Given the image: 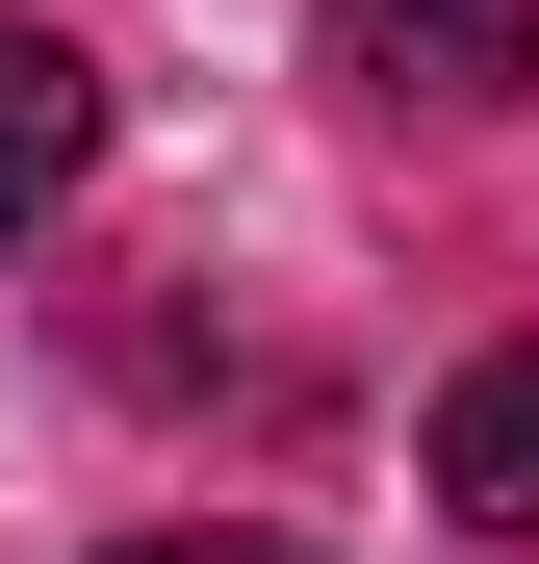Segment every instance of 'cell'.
Returning <instances> with one entry per match:
<instances>
[{"label": "cell", "instance_id": "6da1fadb", "mask_svg": "<svg viewBox=\"0 0 539 564\" xmlns=\"http://www.w3.org/2000/svg\"><path fill=\"white\" fill-rule=\"evenodd\" d=\"M334 77L386 129H488V104H539V0H334Z\"/></svg>", "mask_w": 539, "mask_h": 564}, {"label": "cell", "instance_id": "3957f363", "mask_svg": "<svg viewBox=\"0 0 539 564\" xmlns=\"http://www.w3.org/2000/svg\"><path fill=\"white\" fill-rule=\"evenodd\" d=\"M436 513H463V539H514V564H539V334H488L463 386H436Z\"/></svg>", "mask_w": 539, "mask_h": 564}, {"label": "cell", "instance_id": "277c9868", "mask_svg": "<svg viewBox=\"0 0 539 564\" xmlns=\"http://www.w3.org/2000/svg\"><path fill=\"white\" fill-rule=\"evenodd\" d=\"M104 564H309V539H257V513H180V539H104Z\"/></svg>", "mask_w": 539, "mask_h": 564}, {"label": "cell", "instance_id": "7a4b0ae2", "mask_svg": "<svg viewBox=\"0 0 539 564\" xmlns=\"http://www.w3.org/2000/svg\"><path fill=\"white\" fill-rule=\"evenodd\" d=\"M77 180H104V52L0 0V257H26V231L77 206Z\"/></svg>", "mask_w": 539, "mask_h": 564}]
</instances>
